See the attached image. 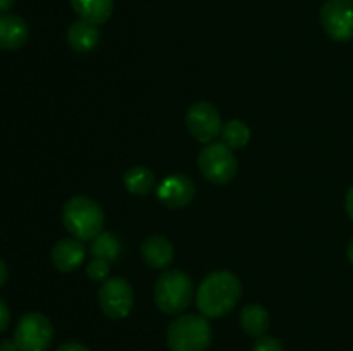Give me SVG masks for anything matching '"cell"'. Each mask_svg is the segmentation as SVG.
I'll use <instances>...</instances> for the list:
<instances>
[{"mask_svg":"<svg viewBox=\"0 0 353 351\" xmlns=\"http://www.w3.org/2000/svg\"><path fill=\"white\" fill-rule=\"evenodd\" d=\"M157 196L169 209H183L192 203L195 196V184L185 174H169L159 184Z\"/></svg>","mask_w":353,"mask_h":351,"instance_id":"cell-10","label":"cell"},{"mask_svg":"<svg viewBox=\"0 0 353 351\" xmlns=\"http://www.w3.org/2000/svg\"><path fill=\"white\" fill-rule=\"evenodd\" d=\"M252 351H285V350H283V344L279 343L276 337L262 336V337H257Z\"/></svg>","mask_w":353,"mask_h":351,"instance_id":"cell-21","label":"cell"},{"mask_svg":"<svg viewBox=\"0 0 353 351\" xmlns=\"http://www.w3.org/2000/svg\"><path fill=\"white\" fill-rule=\"evenodd\" d=\"M154 299L159 310L168 315L183 313L193 299V282L186 272L168 270L159 275L154 289Z\"/></svg>","mask_w":353,"mask_h":351,"instance_id":"cell-3","label":"cell"},{"mask_svg":"<svg viewBox=\"0 0 353 351\" xmlns=\"http://www.w3.org/2000/svg\"><path fill=\"white\" fill-rule=\"evenodd\" d=\"M7 277H9V270H7L6 262L0 260V288L7 282Z\"/></svg>","mask_w":353,"mask_h":351,"instance_id":"cell-26","label":"cell"},{"mask_svg":"<svg viewBox=\"0 0 353 351\" xmlns=\"http://www.w3.org/2000/svg\"><path fill=\"white\" fill-rule=\"evenodd\" d=\"M124 186L131 195L145 196L155 188V176L147 167H131L124 174Z\"/></svg>","mask_w":353,"mask_h":351,"instance_id":"cell-17","label":"cell"},{"mask_svg":"<svg viewBox=\"0 0 353 351\" xmlns=\"http://www.w3.org/2000/svg\"><path fill=\"white\" fill-rule=\"evenodd\" d=\"M199 167L210 182L226 184L236 174L238 162L233 150L221 141V143L207 145L200 151Z\"/></svg>","mask_w":353,"mask_h":351,"instance_id":"cell-6","label":"cell"},{"mask_svg":"<svg viewBox=\"0 0 353 351\" xmlns=\"http://www.w3.org/2000/svg\"><path fill=\"white\" fill-rule=\"evenodd\" d=\"M109 262L100 260V258H93L86 267V274L92 281H105L109 275Z\"/></svg>","mask_w":353,"mask_h":351,"instance_id":"cell-20","label":"cell"},{"mask_svg":"<svg viewBox=\"0 0 353 351\" xmlns=\"http://www.w3.org/2000/svg\"><path fill=\"white\" fill-rule=\"evenodd\" d=\"M54 339V327L50 320L38 312L24 313L14 330L19 351H47Z\"/></svg>","mask_w":353,"mask_h":351,"instance_id":"cell-5","label":"cell"},{"mask_svg":"<svg viewBox=\"0 0 353 351\" xmlns=\"http://www.w3.org/2000/svg\"><path fill=\"white\" fill-rule=\"evenodd\" d=\"M100 308L109 319L119 320L131 313L134 305L133 288L123 277H109L103 281L99 291Z\"/></svg>","mask_w":353,"mask_h":351,"instance_id":"cell-7","label":"cell"},{"mask_svg":"<svg viewBox=\"0 0 353 351\" xmlns=\"http://www.w3.org/2000/svg\"><path fill=\"white\" fill-rule=\"evenodd\" d=\"M57 351H90V350L79 343H65L62 344V346H59Z\"/></svg>","mask_w":353,"mask_h":351,"instance_id":"cell-23","label":"cell"},{"mask_svg":"<svg viewBox=\"0 0 353 351\" xmlns=\"http://www.w3.org/2000/svg\"><path fill=\"white\" fill-rule=\"evenodd\" d=\"M68 41L76 52L86 54V52H92L99 45L100 30L97 28V24L79 19L72 23L71 28L68 30Z\"/></svg>","mask_w":353,"mask_h":351,"instance_id":"cell-14","label":"cell"},{"mask_svg":"<svg viewBox=\"0 0 353 351\" xmlns=\"http://www.w3.org/2000/svg\"><path fill=\"white\" fill-rule=\"evenodd\" d=\"M221 138H223V143L226 147L234 150V148H241L248 143V140H250V129H248V126L245 123L234 119L224 124L223 129H221Z\"/></svg>","mask_w":353,"mask_h":351,"instance_id":"cell-19","label":"cell"},{"mask_svg":"<svg viewBox=\"0 0 353 351\" xmlns=\"http://www.w3.org/2000/svg\"><path fill=\"white\" fill-rule=\"evenodd\" d=\"M321 23L333 40H353V3L348 0H327L321 9Z\"/></svg>","mask_w":353,"mask_h":351,"instance_id":"cell-8","label":"cell"},{"mask_svg":"<svg viewBox=\"0 0 353 351\" xmlns=\"http://www.w3.org/2000/svg\"><path fill=\"white\" fill-rule=\"evenodd\" d=\"M90 253L93 255V258H100V260L112 264V262H116L121 257V243L114 234L102 231L99 236L92 240Z\"/></svg>","mask_w":353,"mask_h":351,"instance_id":"cell-18","label":"cell"},{"mask_svg":"<svg viewBox=\"0 0 353 351\" xmlns=\"http://www.w3.org/2000/svg\"><path fill=\"white\" fill-rule=\"evenodd\" d=\"M210 341L212 330L203 315H181L168 329V346L171 351H207Z\"/></svg>","mask_w":353,"mask_h":351,"instance_id":"cell-4","label":"cell"},{"mask_svg":"<svg viewBox=\"0 0 353 351\" xmlns=\"http://www.w3.org/2000/svg\"><path fill=\"white\" fill-rule=\"evenodd\" d=\"M186 127L196 141L210 143L223 129L219 110L209 102L195 103L186 112Z\"/></svg>","mask_w":353,"mask_h":351,"instance_id":"cell-9","label":"cell"},{"mask_svg":"<svg viewBox=\"0 0 353 351\" xmlns=\"http://www.w3.org/2000/svg\"><path fill=\"white\" fill-rule=\"evenodd\" d=\"M241 296V282L233 272L217 270L207 275L196 291V306L207 319L224 317Z\"/></svg>","mask_w":353,"mask_h":351,"instance_id":"cell-1","label":"cell"},{"mask_svg":"<svg viewBox=\"0 0 353 351\" xmlns=\"http://www.w3.org/2000/svg\"><path fill=\"white\" fill-rule=\"evenodd\" d=\"M348 258H350V262L353 264V237H352L350 244H348Z\"/></svg>","mask_w":353,"mask_h":351,"instance_id":"cell-28","label":"cell"},{"mask_svg":"<svg viewBox=\"0 0 353 351\" xmlns=\"http://www.w3.org/2000/svg\"><path fill=\"white\" fill-rule=\"evenodd\" d=\"M345 206H347V212L350 215V219L353 220V186L348 189L347 193V200H345Z\"/></svg>","mask_w":353,"mask_h":351,"instance_id":"cell-25","label":"cell"},{"mask_svg":"<svg viewBox=\"0 0 353 351\" xmlns=\"http://www.w3.org/2000/svg\"><path fill=\"white\" fill-rule=\"evenodd\" d=\"M85 246L79 240H61L52 248V264L61 272H72L85 260Z\"/></svg>","mask_w":353,"mask_h":351,"instance_id":"cell-12","label":"cell"},{"mask_svg":"<svg viewBox=\"0 0 353 351\" xmlns=\"http://www.w3.org/2000/svg\"><path fill=\"white\" fill-rule=\"evenodd\" d=\"M74 12L83 21L92 24H103L114 10V0H69Z\"/></svg>","mask_w":353,"mask_h":351,"instance_id":"cell-15","label":"cell"},{"mask_svg":"<svg viewBox=\"0 0 353 351\" xmlns=\"http://www.w3.org/2000/svg\"><path fill=\"white\" fill-rule=\"evenodd\" d=\"M103 210L88 196H74L62 209L65 229L79 241H92L103 229Z\"/></svg>","mask_w":353,"mask_h":351,"instance_id":"cell-2","label":"cell"},{"mask_svg":"<svg viewBox=\"0 0 353 351\" xmlns=\"http://www.w3.org/2000/svg\"><path fill=\"white\" fill-rule=\"evenodd\" d=\"M348 2H352V3H353V0H348Z\"/></svg>","mask_w":353,"mask_h":351,"instance_id":"cell-29","label":"cell"},{"mask_svg":"<svg viewBox=\"0 0 353 351\" xmlns=\"http://www.w3.org/2000/svg\"><path fill=\"white\" fill-rule=\"evenodd\" d=\"M141 257L152 268H165L172 262L174 248L164 236H150L141 244Z\"/></svg>","mask_w":353,"mask_h":351,"instance_id":"cell-13","label":"cell"},{"mask_svg":"<svg viewBox=\"0 0 353 351\" xmlns=\"http://www.w3.org/2000/svg\"><path fill=\"white\" fill-rule=\"evenodd\" d=\"M240 323L248 336L262 337L268 332L271 319H269V313L264 306L254 303V305H247L241 310Z\"/></svg>","mask_w":353,"mask_h":351,"instance_id":"cell-16","label":"cell"},{"mask_svg":"<svg viewBox=\"0 0 353 351\" xmlns=\"http://www.w3.org/2000/svg\"><path fill=\"white\" fill-rule=\"evenodd\" d=\"M9 323H10V312L9 308H7L6 303L0 299V334L9 327Z\"/></svg>","mask_w":353,"mask_h":351,"instance_id":"cell-22","label":"cell"},{"mask_svg":"<svg viewBox=\"0 0 353 351\" xmlns=\"http://www.w3.org/2000/svg\"><path fill=\"white\" fill-rule=\"evenodd\" d=\"M14 2H16V0H0V12H6V10H9L10 7L14 6Z\"/></svg>","mask_w":353,"mask_h":351,"instance_id":"cell-27","label":"cell"},{"mask_svg":"<svg viewBox=\"0 0 353 351\" xmlns=\"http://www.w3.org/2000/svg\"><path fill=\"white\" fill-rule=\"evenodd\" d=\"M30 36V30L23 17L14 14H0V48L19 50Z\"/></svg>","mask_w":353,"mask_h":351,"instance_id":"cell-11","label":"cell"},{"mask_svg":"<svg viewBox=\"0 0 353 351\" xmlns=\"http://www.w3.org/2000/svg\"><path fill=\"white\" fill-rule=\"evenodd\" d=\"M0 351H19V348L14 339H6L0 343Z\"/></svg>","mask_w":353,"mask_h":351,"instance_id":"cell-24","label":"cell"}]
</instances>
